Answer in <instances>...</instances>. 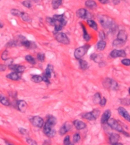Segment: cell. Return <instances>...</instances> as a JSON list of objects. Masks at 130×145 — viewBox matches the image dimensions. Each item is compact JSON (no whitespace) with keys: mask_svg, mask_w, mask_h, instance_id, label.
<instances>
[{"mask_svg":"<svg viewBox=\"0 0 130 145\" xmlns=\"http://www.w3.org/2000/svg\"><path fill=\"white\" fill-rule=\"evenodd\" d=\"M97 19L103 29L107 30L113 33L117 29V24L116 23L113 19L109 16L100 15L97 16Z\"/></svg>","mask_w":130,"mask_h":145,"instance_id":"1","label":"cell"},{"mask_svg":"<svg viewBox=\"0 0 130 145\" xmlns=\"http://www.w3.org/2000/svg\"><path fill=\"white\" fill-rule=\"evenodd\" d=\"M103 85L105 88L116 91L119 88V85L114 80H112L110 78H105L103 81Z\"/></svg>","mask_w":130,"mask_h":145,"instance_id":"2","label":"cell"},{"mask_svg":"<svg viewBox=\"0 0 130 145\" xmlns=\"http://www.w3.org/2000/svg\"><path fill=\"white\" fill-rule=\"evenodd\" d=\"M107 124L110 125V127L111 128H113V130L116 131H118V132H121L123 133V135H126L127 136H129L127 132H126V131L123 129V127L119 124V123L116 121L115 119H110V120H108L107 122Z\"/></svg>","mask_w":130,"mask_h":145,"instance_id":"3","label":"cell"},{"mask_svg":"<svg viewBox=\"0 0 130 145\" xmlns=\"http://www.w3.org/2000/svg\"><path fill=\"white\" fill-rule=\"evenodd\" d=\"M89 48H90L89 45H85L84 46L76 48V50L75 51V53H74L75 58L78 60L82 59V58L87 53V51H88Z\"/></svg>","mask_w":130,"mask_h":145,"instance_id":"4","label":"cell"},{"mask_svg":"<svg viewBox=\"0 0 130 145\" xmlns=\"http://www.w3.org/2000/svg\"><path fill=\"white\" fill-rule=\"evenodd\" d=\"M55 38L56 39V41H58L59 43L63 44V45H69L70 43V40L67 35L64 33H56Z\"/></svg>","mask_w":130,"mask_h":145,"instance_id":"5","label":"cell"},{"mask_svg":"<svg viewBox=\"0 0 130 145\" xmlns=\"http://www.w3.org/2000/svg\"><path fill=\"white\" fill-rule=\"evenodd\" d=\"M53 72V65L51 64H48L47 65V67L46 69L45 70V72L43 75V81L45 82L47 84H49V79L51 78V75H52V73Z\"/></svg>","mask_w":130,"mask_h":145,"instance_id":"6","label":"cell"},{"mask_svg":"<svg viewBox=\"0 0 130 145\" xmlns=\"http://www.w3.org/2000/svg\"><path fill=\"white\" fill-rule=\"evenodd\" d=\"M30 122L32 123V125L35 127L37 128H43L44 125V121L43 120V118L41 116H31L30 118Z\"/></svg>","mask_w":130,"mask_h":145,"instance_id":"7","label":"cell"},{"mask_svg":"<svg viewBox=\"0 0 130 145\" xmlns=\"http://www.w3.org/2000/svg\"><path fill=\"white\" fill-rule=\"evenodd\" d=\"M43 132L48 138H53L56 135V130L46 123L43 125Z\"/></svg>","mask_w":130,"mask_h":145,"instance_id":"8","label":"cell"},{"mask_svg":"<svg viewBox=\"0 0 130 145\" xmlns=\"http://www.w3.org/2000/svg\"><path fill=\"white\" fill-rule=\"evenodd\" d=\"M76 15L81 19H87V20H90L91 18L90 13L85 9V8H80L76 11Z\"/></svg>","mask_w":130,"mask_h":145,"instance_id":"9","label":"cell"},{"mask_svg":"<svg viewBox=\"0 0 130 145\" xmlns=\"http://www.w3.org/2000/svg\"><path fill=\"white\" fill-rule=\"evenodd\" d=\"M53 18L54 19V21L56 22L55 25L59 24V25L62 26V27H64L67 23V20L64 15H56L53 17Z\"/></svg>","mask_w":130,"mask_h":145,"instance_id":"10","label":"cell"},{"mask_svg":"<svg viewBox=\"0 0 130 145\" xmlns=\"http://www.w3.org/2000/svg\"><path fill=\"white\" fill-rule=\"evenodd\" d=\"M110 56L112 58H125L126 56V53L124 50L122 49H114L110 53Z\"/></svg>","mask_w":130,"mask_h":145,"instance_id":"11","label":"cell"},{"mask_svg":"<svg viewBox=\"0 0 130 145\" xmlns=\"http://www.w3.org/2000/svg\"><path fill=\"white\" fill-rule=\"evenodd\" d=\"M117 110H118L119 114H120L123 118H124L126 121L130 122V114L129 113V112H128L125 108H123V107H118Z\"/></svg>","mask_w":130,"mask_h":145,"instance_id":"12","label":"cell"},{"mask_svg":"<svg viewBox=\"0 0 130 145\" xmlns=\"http://www.w3.org/2000/svg\"><path fill=\"white\" fill-rule=\"evenodd\" d=\"M9 69L13 72L22 73V72L25 70V67L23 65H19V64H11L9 66Z\"/></svg>","mask_w":130,"mask_h":145,"instance_id":"13","label":"cell"},{"mask_svg":"<svg viewBox=\"0 0 130 145\" xmlns=\"http://www.w3.org/2000/svg\"><path fill=\"white\" fill-rule=\"evenodd\" d=\"M72 129V124H70L69 123H64L62 127L59 129V134L60 135H64L65 134H66L68 131H71Z\"/></svg>","mask_w":130,"mask_h":145,"instance_id":"14","label":"cell"},{"mask_svg":"<svg viewBox=\"0 0 130 145\" xmlns=\"http://www.w3.org/2000/svg\"><path fill=\"white\" fill-rule=\"evenodd\" d=\"M22 76V73H16V72H12L9 74H8L6 76V77L10 80H13V81H18L19 80H21Z\"/></svg>","mask_w":130,"mask_h":145,"instance_id":"15","label":"cell"},{"mask_svg":"<svg viewBox=\"0 0 130 145\" xmlns=\"http://www.w3.org/2000/svg\"><path fill=\"white\" fill-rule=\"evenodd\" d=\"M17 108L19 111L24 113L26 111V109L28 108V104L26 101L23 100H20L17 101Z\"/></svg>","mask_w":130,"mask_h":145,"instance_id":"16","label":"cell"},{"mask_svg":"<svg viewBox=\"0 0 130 145\" xmlns=\"http://www.w3.org/2000/svg\"><path fill=\"white\" fill-rule=\"evenodd\" d=\"M111 116V111L110 110H107L104 111V113H103L102 116H101V123L102 124H105L107 123L108 120L110 119Z\"/></svg>","mask_w":130,"mask_h":145,"instance_id":"17","label":"cell"},{"mask_svg":"<svg viewBox=\"0 0 130 145\" xmlns=\"http://www.w3.org/2000/svg\"><path fill=\"white\" fill-rule=\"evenodd\" d=\"M117 39H120V40L126 42L127 39H128V34L126 33V30H120L119 32H118V34H117Z\"/></svg>","mask_w":130,"mask_h":145,"instance_id":"18","label":"cell"},{"mask_svg":"<svg viewBox=\"0 0 130 145\" xmlns=\"http://www.w3.org/2000/svg\"><path fill=\"white\" fill-rule=\"evenodd\" d=\"M73 124L77 130H82L86 128V123L81 120H75L73 122Z\"/></svg>","mask_w":130,"mask_h":145,"instance_id":"19","label":"cell"},{"mask_svg":"<svg viewBox=\"0 0 130 145\" xmlns=\"http://www.w3.org/2000/svg\"><path fill=\"white\" fill-rule=\"evenodd\" d=\"M21 45L24 46L25 48H28V49H34L37 47V45L34 42H31V41H28V40H24L23 42H21Z\"/></svg>","mask_w":130,"mask_h":145,"instance_id":"20","label":"cell"},{"mask_svg":"<svg viewBox=\"0 0 130 145\" xmlns=\"http://www.w3.org/2000/svg\"><path fill=\"white\" fill-rule=\"evenodd\" d=\"M85 6L89 9H95L97 7V5L94 0H87L85 2Z\"/></svg>","mask_w":130,"mask_h":145,"instance_id":"21","label":"cell"},{"mask_svg":"<svg viewBox=\"0 0 130 145\" xmlns=\"http://www.w3.org/2000/svg\"><path fill=\"white\" fill-rule=\"evenodd\" d=\"M120 140V135L119 134H116V133H112L110 135V142L111 144H115V143H117Z\"/></svg>","mask_w":130,"mask_h":145,"instance_id":"22","label":"cell"},{"mask_svg":"<svg viewBox=\"0 0 130 145\" xmlns=\"http://www.w3.org/2000/svg\"><path fill=\"white\" fill-rule=\"evenodd\" d=\"M82 117L83 119H85V120H87L89 121H93L95 120V118L93 116L91 112H88V113H85L83 114H82Z\"/></svg>","mask_w":130,"mask_h":145,"instance_id":"23","label":"cell"},{"mask_svg":"<svg viewBox=\"0 0 130 145\" xmlns=\"http://www.w3.org/2000/svg\"><path fill=\"white\" fill-rule=\"evenodd\" d=\"M107 46V43L104 40H100L97 44V49L100 51H103Z\"/></svg>","mask_w":130,"mask_h":145,"instance_id":"24","label":"cell"},{"mask_svg":"<svg viewBox=\"0 0 130 145\" xmlns=\"http://www.w3.org/2000/svg\"><path fill=\"white\" fill-rule=\"evenodd\" d=\"M90 59L93 60L96 63H100L103 61V56L98 54H92L90 56Z\"/></svg>","mask_w":130,"mask_h":145,"instance_id":"25","label":"cell"},{"mask_svg":"<svg viewBox=\"0 0 130 145\" xmlns=\"http://www.w3.org/2000/svg\"><path fill=\"white\" fill-rule=\"evenodd\" d=\"M82 24V27L83 29V38L86 41V42H89L90 40V34L87 32V30L85 28V27L84 26L83 23H81Z\"/></svg>","mask_w":130,"mask_h":145,"instance_id":"26","label":"cell"},{"mask_svg":"<svg viewBox=\"0 0 130 145\" xmlns=\"http://www.w3.org/2000/svg\"><path fill=\"white\" fill-rule=\"evenodd\" d=\"M79 67H80L81 70H87L88 68V63H87V62L86 61L82 60V59H79Z\"/></svg>","mask_w":130,"mask_h":145,"instance_id":"27","label":"cell"},{"mask_svg":"<svg viewBox=\"0 0 130 145\" xmlns=\"http://www.w3.org/2000/svg\"><path fill=\"white\" fill-rule=\"evenodd\" d=\"M0 103H1L2 105H4V106H7V107L11 104L8 99L2 95H0Z\"/></svg>","mask_w":130,"mask_h":145,"instance_id":"28","label":"cell"},{"mask_svg":"<svg viewBox=\"0 0 130 145\" xmlns=\"http://www.w3.org/2000/svg\"><path fill=\"white\" fill-rule=\"evenodd\" d=\"M125 44H126V42L120 40V39H115V40L113 42V46L114 48H120V47H123Z\"/></svg>","mask_w":130,"mask_h":145,"instance_id":"29","label":"cell"},{"mask_svg":"<svg viewBox=\"0 0 130 145\" xmlns=\"http://www.w3.org/2000/svg\"><path fill=\"white\" fill-rule=\"evenodd\" d=\"M31 80L35 83H40L43 82V77L40 75H33L31 76Z\"/></svg>","mask_w":130,"mask_h":145,"instance_id":"30","label":"cell"},{"mask_svg":"<svg viewBox=\"0 0 130 145\" xmlns=\"http://www.w3.org/2000/svg\"><path fill=\"white\" fill-rule=\"evenodd\" d=\"M46 123L49 124V125H51V126H53H53L56 125V118L54 117V116H50L48 117V119H47Z\"/></svg>","mask_w":130,"mask_h":145,"instance_id":"31","label":"cell"},{"mask_svg":"<svg viewBox=\"0 0 130 145\" xmlns=\"http://www.w3.org/2000/svg\"><path fill=\"white\" fill-rule=\"evenodd\" d=\"M20 18L22 19V21H25V22H31V17L27 14V13L23 12V11H21V13Z\"/></svg>","mask_w":130,"mask_h":145,"instance_id":"32","label":"cell"},{"mask_svg":"<svg viewBox=\"0 0 130 145\" xmlns=\"http://www.w3.org/2000/svg\"><path fill=\"white\" fill-rule=\"evenodd\" d=\"M62 4V0H53L52 1V6H53V9L59 8Z\"/></svg>","mask_w":130,"mask_h":145,"instance_id":"33","label":"cell"},{"mask_svg":"<svg viewBox=\"0 0 130 145\" xmlns=\"http://www.w3.org/2000/svg\"><path fill=\"white\" fill-rule=\"evenodd\" d=\"M87 23L89 25V27H90L92 29H94V30H98L97 24V23L94 21H93V20H87Z\"/></svg>","mask_w":130,"mask_h":145,"instance_id":"34","label":"cell"},{"mask_svg":"<svg viewBox=\"0 0 130 145\" xmlns=\"http://www.w3.org/2000/svg\"><path fill=\"white\" fill-rule=\"evenodd\" d=\"M25 60L27 61L29 63L32 64V65H34L36 63V61L35 59L31 56V55H27L25 57Z\"/></svg>","mask_w":130,"mask_h":145,"instance_id":"35","label":"cell"},{"mask_svg":"<svg viewBox=\"0 0 130 145\" xmlns=\"http://www.w3.org/2000/svg\"><path fill=\"white\" fill-rule=\"evenodd\" d=\"M81 140V135H79V133H75L73 135V138H72V141H73V143L74 144H77L79 143Z\"/></svg>","mask_w":130,"mask_h":145,"instance_id":"36","label":"cell"},{"mask_svg":"<svg viewBox=\"0 0 130 145\" xmlns=\"http://www.w3.org/2000/svg\"><path fill=\"white\" fill-rule=\"evenodd\" d=\"M101 100V95L100 93H96L94 95V104H99Z\"/></svg>","mask_w":130,"mask_h":145,"instance_id":"37","label":"cell"},{"mask_svg":"<svg viewBox=\"0 0 130 145\" xmlns=\"http://www.w3.org/2000/svg\"><path fill=\"white\" fill-rule=\"evenodd\" d=\"M63 145H74V144L70 141V137H69V135L66 136V138H64Z\"/></svg>","mask_w":130,"mask_h":145,"instance_id":"38","label":"cell"},{"mask_svg":"<svg viewBox=\"0 0 130 145\" xmlns=\"http://www.w3.org/2000/svg\"><path fill=\"white\" fill-rule=\"evenodd\" d=\"M1 58L3 61H7L8 59H9V55H8V51H4L2 52V54L1 55Z\"/></svg>","mask_w":130,"mask_h":145,"instance_id":"39","label":"cell"},{"mask_svg":"<svg viewBox=\"0 0 130 145\" xmlns=\"http://www.w3.org/2000/svg\"><path fill=\"white\" fill-rule=\"evenodd\" d=\"M21 11H20L18 9H11V14L13 15L14 16H17V17H20Z\"/></svg>","mask_w":130,"mask_h":145,"instance_id":"40","label":"cell"},{"mask_svg":"<svg viewBox=\"0 0 130 145\" xmlns=\"http://www.w3.org/2000/svg\"><path fill=\"white\" fill-rule=\"evenodd\" d=\"M37 58L38 61H40L41 62H43L44 60H45V55L43 53H38L37 56Z\"/></svg>","mask_w":130,"mask_h":145,"instance_id":"41","label":"cell"},{"mask_svg":"<svg viewBox=\"0 0 130 145\" xmlns=\"http://www.w3.org/2000/svg\"><path fill=\"white\" fill-rule=\"evenodd\" d=\"M91 113H92L93 116H94L95 120H97V118L99 117V116H100V111L99 110H97V109H94V110H93L91 111Z\"/></svg>","mask_w":130,"mask_h":145,"instance_id":"42","label":"cell"},{"mask_svg":"<svg viewBox=\"0 0 130 145\" xmlns=\"http://www.w3.org/2000/svg\"><path fill=\"white\" fill-rule=\"evenodd\" d=\"M26 142H27L29 145H37V143L36 141L31 139V138H26Z\"/></svg>","mask_w":130,"mask_h":145,"instance_id":"43","label":"cell"},{"mask_svg":"<svg viewBox=\"0 0 130 145\" xmlns=\"http://www.w3.org/2000/svg\"><path fill=\"white\" fill-rule=\"evenodd\" d=\"M46 21H47V23H48L49 25H51V26H55L56 22H55V21H54V19H53V18L47 17V18H46Z\"/></svg>","mask_w":130,"mask_h":145,"instance_id":"44","label":"cell"},{"mask_svg":"<svg viewBox=\"0 0 130 145\" xmlns=\"http://www.w3.org/2000/svg\"><path fill=\"white\" fill-rule=\"evenodd\" d=\"M22 5L28 8H31V1H29V0H25V1H24L22 2Z\"/></svg>","mask_w":130,"mask_h":145,"instance_id":"45","label":"cell"},{"mask_svg":"<svg viewBox=\"0 0 130 145\" xmlns=\"http://www.w3.org/2000/svg\"><path fill=\"white\" fill-rule=\"evenodd\" d=\"M121 63H122V64L129 67V66H130V59H129V58H124V59H123L121 61Z\"/></svg>","mask_w":130,"mask_h":145,"instance_id":"46","label":"cell"},{"mask_svg":"<svg viewBox=\"0 0 130 145\" xmlns=\"http://www.w3.org/2000/svg\"><path fill=\"white\" fill-rule=\"evenodd\" d=\"M99 104H100V105L101 107H104L105 105H106V104H107V99L104 97H102Z\"/></svg>","mask_w":130,"mask_h":145,"instance_id":"47","label":"cell"},{"mask_svg":"<svg viewBox=\"0 0 130 145\" xmlns=\"http://www.w3.org/2000/svg\"><path fill=\"white\" fill-rule=\"evenodd\" d=\"M120 101H121V104H125V105H130V98L122 99Z\"/></svg>","mask_w":130,"mask_h":145,"instance_id":"48","label":"cell"},{"mask_svg":"<svg viewBox=\"0 0 130 145\" xmlns=\"http://www.w3.org/2000/svg\"><path fill=\"white\" fill-rule=\"evenodd\" d=\"M99 37H100V40H105V39H106V35H105L104 32H103V31L99 32Z\"/></svg>","mask_w":130,"mask_h":145,"instance_id":"49","label":"cell"},{"mask_svg":"<svg viewBox=\"0 0 130 145\" xmlns=\"http://www.w3.org/2000/svg\"><path fill=\"white\" fill-rule=\"evenodd\" d=\"M7 68V66L5 64H0V72L5 71Z\"/></svg>","mask_w":130,"mask_h":145,"instance_id":"50","label":"cell"},{"mask_svg":"<svg viewBox=\"0 0 130 145\" xmlns=\"http://www.w3.org/2000/svg\"><path fill=\"white\" fill-rule=\"evenodd\" d=\"M19 131H20V133L22 134V135H26V134H27V130L23 128H19Z\"/></svg>","mask_w":130,"mask_h":145,"instance_id":"51","label":"cell"},{"mask_svg":"<svg viewBox=\"0 0 130 145\" xmlns=\"http://www.w3.org/2000/svg\"><path fill=\"white\" fill-rule=\"evenodd\" d=\"M99 2L102 4H107L109 3V0H99Z\"/></svg>","mask_w":130,"mask_h":145,"instance_id":"52","label":"cell"},{"mask_svg":"<svg viewBox=\"0 0 130 145\" xmlns=\"http://www.w3.org/2000/svg\"><path fill=\"white\" fill-rule=\"evenodd\" d=\"M112 145H123L122 143H119V142H117V143H115V144H113Z\"/></svg>","mask_w":130,"mask_h":145,"instance_id":"53","label":"cell"},{"mask_svg":"<svg viewBox=\"0 0 130 145\" xmlns=\"http://www.w3.org/2000/svg\"><path fill=\"white\" fill-rule=\"evenodd\" d=\"M3 23H2V22H0V28H2L3 27Z\"/></svg>","mask_w":130,"mask_h":145,"instance_id":"54","label":"cell"},{"mask_svg":"<svg viewBox=\"0 0 130 145\" xmlns=\"http://www.w3.org/2000/svg\"><path fill=\"white\" fill-rule=\"evenodd\" d=\"M5 144H6L7 145H13V144H10V143H8V141H5Z\"/></svg>","mask_w":130,"mask_h":145,"instance_id":"55","label":"cell"},{"mask_svg":"<svg viewBox=\"0 0 130 145\" xmlns=\"http://www.w3.org/2000/svg\"><path fill=\"white\" fill-rule=\"evenodd\" d=\"M43 145H49V144H47V143H46V142L45 141V142L43 143Z\"/></svg>","mask_w":130,"mask_h":145,"instance_id":"56","label":"cell"},{"mask_svg":"<svg viewBox=\"0 0 130 145\" xmlns=\"http://www.w3.org/2000/svg\"><path fill=\"white\" fill-rule=\"evenodd\" d=\"M129 95H130V88H129Z\"/></svg>","mask_w":130,"mask_h":145,"instance_id":"57","label":"cell"},{"mask_svg":"<svg viewBox=\"0 0 130 145\" xmlns=\"http://www.w3.org/2000/svg\"><path fill=\"white\" fill-rule=\"evenodd\" d=\"M0 1H1V0H0Z\"/></svg>","mask_w":130,"mask_h":145,"instance_id":"58","label":"cell"}]
</instances>
